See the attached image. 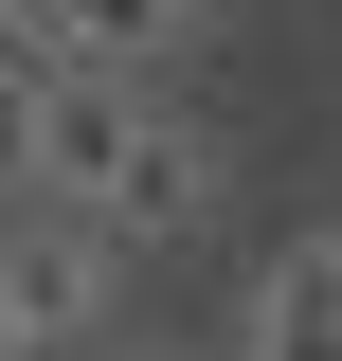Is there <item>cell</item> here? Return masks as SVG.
<instances>
[{
	"instance_id": "cell-1",
	"label": "cell",
	"mask_w": 342,
	"mask_h": 361,
	"mask_svg": "<svg viewBox=\"0 0 342 361\" xmlns=\"http://www.w3.org/2000/svg\"><path fill=\"white\" fill-rule=\"evenodd\" d=\"M127 307V235L37 199V217H0V361H90Z\"/></svg>"
},
{
	"instance_id": "cell-2",
	"label": "cell",
	"mask_w": 342,
	"mask_h": 361,
	"mask_svg": "<svg viewBox=\"0 0 342 361\" xmlns=\"http://www.w3.org/2000/svg\"><path fill=\"white\" fill-rule=\"evenodd\" d=\"M90 217L127 235V253H180V235L216 217V145L180 127V109H144V145H127V163H108V199H90Z\"/></svg>"
},
{
	"instance_id": "cell-3",
	"label": "cell",
	"mask_w": 342,
	"mask_h": 361,
	"mask_svg": "<svg viewBox=\"0 0 342 361\" xmlns=\"http://www.w3.org/2000/svg\"><path fill=\"white\" fill-rule=\"evenodd\" d=\"M127 145H144V90H127V73H54V90H37V199H72V217H90Z\"/></svg>"
},
{
	"instance_id": "cell-4",
	"label": "cell",
	"mask_w": 342,
	"mask_h": 361,
	"mask_svg": "<svg viewBox=\"0 0 342 361\" xmlns=\"http://www.w3.org/2000/svg\"><path fill=\"white\" fill-rule=\"evenodd\" d=\"M234 361H342V217H324V235H289V253L253 271Z\"/></svg>"
},
{
	"instance_id": "cell-5",
	"label": "cell",
	"mask_w": 342,
	"mask_h": 361,
	"mask_svg": "<svg viewBox=\"0 0 342 361\" xmlns=\"http://www.w3.org/2000/svg\"><path fill=\"white\" fill-rule=\"evenodd\" d=\"M18 18H37V37H54V54H72V73H144V54H163V37H180L163 0H18Z\"/></svg>"
},
{
	"instance_id": "cell-6",
	"label": "cell",
	"mask_w": 342,
	"mask_h": 361,
	"mask_svg": "<svg viewBox=\"0 0 342 361\" xmlns=\"http://www.w3.org/2000/svg\"><path fill=\"white\" fill-rule=\"evenodd\" d=\"M163 18H180V37H198V18H234V0H163Z\"/></svg>"
},
{
	"instance_id": "cell-7",
	"label": "cell",
	"mask_w": 342,
	"mask_h": 361,
	"mask_svg": "<svg viewBox=\"0 0 342 361\" xmlns=\"http://www.w3.org/2000/svg\"><path fill=\"white\" fill-rule=\"evenodd\" d=\"M144 361H198V343H144Z\"/></svg>"
}]
</instances>
